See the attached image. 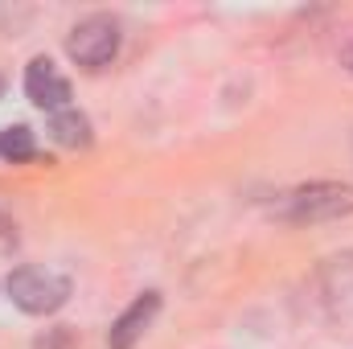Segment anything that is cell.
<instances>
[{
  "label": "cell",
  "mask_w": 353,
  "mask_h": 349,
  "mask_svg": "<svg viewBox=\"0 0 353 349\" xmlns=\"http://www.w3.org/2000/svg\"><path fill=\"white\" fill-rule=\"evenodd\" d=\"M4 288H8V300L29 317H50L70 300V279L50 267H33V263L17 267Z\"/></svg>",
  "instance_id": "cell-2"
},
{
  "label": "cell",
  "mask_w": 353,
  "mask_h": 349,
  "mask_svg": "<svg viewBox=\"0 0 353 349\" xmlns=\"http://www.w3.org/2000/svg\"><path fill=\"white\" fill-rule=\"evenodd\" d=\"M157 312H161V292H140V296L111 321L107 346L111 349H132L144 333H148V325L157 321Z\"/></svg>",
  "instance_id": "cell-5"
},
{
  "label": "cell",
  "mask_w": 353,
  "mask_h": 349,
  "mask_svg": "<svg viewBox=\"0 0 353 349\" xmlns=\"http://www.w3.org/2000/svg\"><path fill=\"white\" fill-rule=\"evenodd\" d=\"M0 87H4V83H0Z\"/></svg>",
  "instance_id": "cell-12"
},
{
  "label": "cell",
  "mask_w": 353,
  "mask_h": 349,
  "mask_svg": "<svg viewBox=\"0 0 353 349\" xmlns=\"http://www.w3.org/2000/svg\"><path fill=\"white\" fill-rule=\"evenodd\" d=\"M345 214H353V185H337V181H308V185L279 193V201H275V218H283L292 226L333 222Z\"/></svg>",
  "instance_id": "cell-1"
},
{
  "label": "cell",
  "mask_w": 353,
  "mask_h": 349,
  "mask_svg": "<svg viewBox=\"0 0 353 349\" xmlns=\"http://www.w3.org/2000/svg\"><path fill=\"white\" fill-rule=\"evenodd\" d=\"M0 226H4V218H0Z\"/></svg>",
  "instance_id": "cell-11"
},
{
  "label": "cell",
  "mask_w": 353,
  "mask_h": 349,
  "mask_svg": "<svg viewBox=\"0 0 353 349\" xmlns=\"http://www.w3.org/2000/svg\"><path fill=\"white\" fill-rule=\"evenodd\" d=\"M316 283H321L325 304H333V308H353V251H341V255H333V259L321 263Z\"/></svg>",
  "instance_id": "cell-6"
},
{
  "label": "cell",
  "mask_w": 353,
  "mask_h": 349,
  "mask_svg": "<svg viewBox=\"0 0 353 349\" xmlns=\"http://www.w3.org/2000/svg\"><path fill=\"white\" fill-rule=\"evenodd\" d=\"M341 66H345V70L353 74V37L345 41V46H341Z\"/></svg>",
  "instance_id": "cell-10"
},
{
  "label": "cell",
  "mask_w": 353,
  "mask_h": 349,
  "mask_svg": "<svg viewBox=\"0 0 353 349\" xmlns=\"http://www.w3.org/2000/svg\"><path fill=\"white\" fill-rule=\"evenodd\" d=\"M119 46H123V29H119V21L107 17V12H90V17H83V21L66 33V54H70V62L83 66V70H90V74L103 70V66H111L115 54H119Z\"/></svg>",
  "instance_id": "cell-3"
},
{
  "label": "cell",
  "mask_w": 353,
  "mask_h": 349,
  "mask_svg": "<svg viewBox=\"0 0 353 349\" xmlns=\"http://www.w3.org/2000/svg\"><path fill=\"white\" fill-rule=\"evenodd\" d=\"M33 349H79V341H74V333L70 329H46V337H37V346Z\"/></svg>",
  "instance_id": "cell-9"
},
{
  "label": "cell",
  "mask_w": 353,
  "mask_h": 349,
  "mask_svg": "<svg viewBox=\"0 0 353 349\" xmlns=\"http://www.w3.org/2000/svg\"><path fill=\"white\" fill-rule=\"evenodd\" d=\"M25 94H29L33 107L50 111V115L70 107V83L58 74V66H54L50 58H33V62L25 66Z\"/></svg>",
  "instance_id": "cell-4"
},
{
  "label": "cell",
  "mask_w": 353,
  "mask_h": 349,
  "mask_svg": "<svg viewBox=\"0 0 353 349\" xmlns=\"http://www.w3.org/2000/svg\"><path fill=\"white\" fill-rule=\"evenodd\" d=\"M37 148H33V132L25 128V123H12V128H0V157L4 161H12V165H21V161H29Z\"/></svg>",
  "instance_id": "cell-8"
},
{
  "label": "cell",
  "mask_w": 353,
  "mask_h": 349,
  "mask_svg": "<svg viewBox=\"0 0 353 349\" xmlns=\"http://www.w3.org/2000/svg\"><path fill=\"white\" fill-rule=\"evenodd\" d=\"M50 136H54L62 148H87L90 144V119L79 107L54 111V115H50Z\"/></svg>",
  "instance_id": "cell-7"
}]
</instances>
